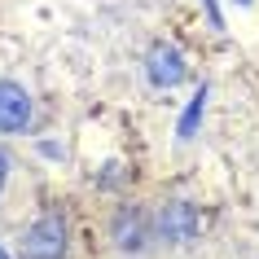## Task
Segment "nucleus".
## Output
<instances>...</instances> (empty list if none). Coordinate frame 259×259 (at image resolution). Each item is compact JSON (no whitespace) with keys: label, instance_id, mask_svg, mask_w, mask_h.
<instances>
[{"label":"nucleus","instance_id":"obj_1","mask_svg":"<svg viewBox=\"0 0 259 259\" xmlns=\"http://www.w3.org/2000/svg\"><path fill=\"white\" fill-rule=\"evenodd\" d=\"M70 250V229L62 215H40L22 229V255L27 259H66Z\"/></svg>","mask_w":259,"mask_h":259},{"label":"nucleus","instance_id":"obj_2","mask_svg":"<svg viewBox=\"0 0 259 259\" xmlns=\"http://www.w3.org/2000/svg\"><path fill=\"white\" fill-rule=\"evenodd\" d=\"M145 75H150L154 88H176L185 79V53H180L176 44H154L150 53H145Z\"/></svg>","mask_w":259,"mask_h":259},{"label":"nucleus","instance_id":"obj_3","mask_svg":"<svg viewBox=\"0 0 259 259\" xmlns=\"http://www.w3.org/2000/svg\"><path fill=\"white\" fill-rule=\"evenodd\" d=\"M110 237H114V246L119 250H145V242H150V220H145V211L141 206H119L114 211V220H110Z\"/></svg>","mask_w":259,"mask_h":259},{"label":"nucleus","instance_id":"obj_4","mask_svg":"<svg viewBox=\"0 0 259 259\" xmlns=\"http://www.w3.org/2000/svg\"><path fill=\"white\" fill-rule=\"evenodd\" d=\"M31 123V93L14 79H0V132H22Z\"/></svg>","mask_w":259,"mask_h":259},{"label":"nucleus","instance_id":"obj_5","mask_svg":"<svg viewBox=\"0 0 259 259\" xmlns=\"http://www.w3.org/2000/svg\"><path fill=\"white\" fill-rule=\"evenodd\" d=\"M158 233H163L167 242H176V246H185V242H193L198 237V211H193V202H167L163 211H158Z\"/></svg>","mask_w":259,"mask_h":259},{"label":"nucleus","instance_id":"obj_6","mask_svg":"<svg viewBox=\"0 0 259 259\" xmlns=\"http://www.w3.org/2000/svg\"><path fill=\"white\" fill-rule=\"evenodd\" d=\"M202 97L206 93H198V97H193V106L185 110V119H180V137H189V132H193V123H198V114H202Z\"/></svg>","mask_w":259,"mask_h":259},{"label":"nucleus","instance_id":"obj_7","mask_svg":"<svg viewBox=\"0 0 259 259\" xmlns=\"http://www.w3.org/2000/svg\"><path fill=\"white\" fill-rule=\"evenodd\" d=\"M5 180H9V158L0 154V189H5Z\"/></svg>","mask_w":259,"mask_h":259},{"label":"nucleus","instance_id":"obj_8","mask_svg":"<svg viewBox=\"0 0 259 259\" xmlns=\"http://www.w3.org/2000/svg\"><path fill=\"white\" fill-rule=\"evenodd\" d=\"M206 9H211V22L220 27V9H215V0H206Z\"/></svg>","mask_w":259,"mask_h":259},{"label":"nucleus","instance_id":"obj_9","mask_svg":"<svg viewBox=\"0 0 259 259\" xmlns=\"http://www.w3.org/2000/svg\"><path fill=\"white\" fill-rule=\"evenodd\" d=\"M0 259H9V255H5V250H0Z\"/></svg>","mask_w":259,"mask_h":259}]
</instances>
